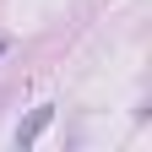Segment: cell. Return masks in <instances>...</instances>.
<instances>
[{"label":"cell","instance_id":"obj_1","mask_svg":"<svg viewBox=\"0 0 152 152\" xmlns=\"http://www.w3.org/2000/svg\"><path fill=\"white\" fill-rule=\"evenodd\" d=\"M49 120H54V109H33V120L16 130V147H33V141H38V130H44Z\"/></svg>","mask_w":152,"mask_h":152},{"label":"cell","instance_id":"obj_2","mask_svg":"<svg viewBox=\"0 0 152 152\" xmlns=\"http://www.w3.org/2000/svg\"><path fill=\"white\" fill-rule=\"evenodd\" d=\"M6 49H11V44H6V38H0V54H6Z\"/></svg>","mask_w":152,"mask_h":152}]
</instances>
